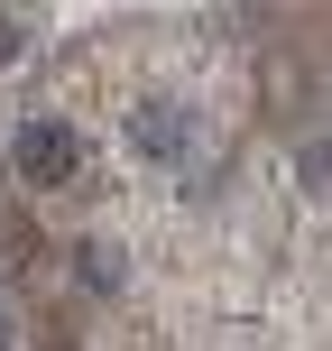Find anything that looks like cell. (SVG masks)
<instances>
[{"label":"cell","mask_w":332,"mask_h":351,"mask_svg":"<svg viewBox=\"0 0 332 351\" xmlns=\"http://www.w3.org/2000/svg\"><path fill=\"white\" fill-rule=\"evenodd\" d=\"M18 47H28V28H18V19H0V65H18Z\"/></svg>","instance_id":"3"},{"label":"cell","mask_w":332,"mask_h":351,"mask_svg":"<svg viewBox=\"0 0 332 351\" xmlns=\"http://www.w3.org/2000/svg\"><path fill=\"white\" fill-rule=\"evenodd\" d=\"M129 148H139L148 167H175L194 148V111L166 102V93H148V102H129Z\"/></svg>","instance_id":"1"},{"label":"cell","mask_w":332,"mask_h":351,"mask_svg":"<svg viewBox=\"0 0 332 351\" xmlns=\"http://www.w3.org/2000/svg\"><path fill=\"white\" fill-rule=\"evenodd\" d=\"M74 158H84V139H74L65 121H28L18 130V176H28V185H65Z\"/></svg>","instance_id":"2"},{"label":"cell","mask_w":332,"mask_h":351,"mask_svg":"<svg viewBox=\"0 0 332 351\" xmlns=\"http://www.w3.org/2000/svg\"><path fill=\"white\" fill-rule=\"evenodd\" d=\"M305 176H314V185H332V139H314V158H305Z\"/></svg>","instance_id":"4"}]
</instances>
